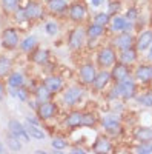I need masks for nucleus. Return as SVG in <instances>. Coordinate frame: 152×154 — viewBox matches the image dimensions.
Instances as JSON below:
<instances>
[{
    "label": "nucleus",
    "instance_id": "ea45409f",
    "mask_svg": "<svg viewBox=\"0 0 152 154\" xmlns=\"http://www.w3.org/2000/svg\"><path fill=\"white\" fill-rule=\"evenodd\" d=\"M45 31H46L48 35H52V37L57 35V34H58V23L54 22V20L46 22V23H45Z\"/></svg>",
    "mask_w": 152,
    "mask_h": 154
},
{
    "label": "nucleus",
    "instance_id": "8fccbe9b",
    "mask_svg": "<svg viewBox=\"0 0 152 154\" xmlns=\"http://www.w3.org/2000/svg\"><path fill=\"white\" fill-rule=\"evenodd\" d=\"M148 62H151V63H152V54H151V56H148Z\"/></svg>",
    "mask_w": 152,
    "mask_h": 154
},
{
    "label": "nucleus",
    "instance_id": "f03ea898",
    "mask_svg": "<svg viewBox=\"0 0 152 154\" xmlns=\"http://www.w3.org/2000/svg\"><path fill=\"white\" fill-rule=\"evenodd\" d=\"M118 60V51L112 45L101 46L97 51V66L100 69H111V66Z\"/></svg>",
    "mask_w": 152,
    "mask_h": 154
},
{
    "label": "nucleus",
    "instance_id": "ddd939ff",
    "mask_svg": "<svg viewBox=\"0 0 152 154\" xmlns=\"http://www.w3.org/2000/svg\"><path fill=\"white\" fill-rule=\"evenodd\" d=\"M106 34V26L98 23H88L86 25V40H88V46L94 48V43L97 40H100L101 37Z\"/></svg>",
    "mask_w": 152,
    "mask_h": 154
},
{
    "label": "nucleus",
    "instance_id": "2f4dec72",
    "mask_svg": "<svg viewBox=\"0 0 152 154\" xmlns=\"http://www.w3.org/2000/svg\"><path fill=\"white\" fill-rule=\"evenodd\" d=\"M137 103H140L145 108H152V89H148V91L143 93H138L135 96Z\"/></svg>",
    "mask_w": 152,
    "mask_h": 154
},
{
    "label": "nucleus",
    "instance_id": "79ce46f5",
    "mask_svg": "<svg viewBox=\"0 0 152 154\" xmlns=\"http://www.w3.org/2000/svg\"><path fill=\"white\" fill-rule=\"evenodd\" d=\"M105 97H106V100H109V102H114V100L120 99V91H118L117 83H114V85H112V88L105 94Z\"/></svg>",
    "mask_w": 152,
    "mask_h": 154
},
{
    "label": "nucleus",
    "instance_id": "20e7f679",
    "mask_svg": "<svg viewBox=\"0 0 152 154\" xmlns=\"http://www.w3.org/2000/svg\"><path fill=\"white\" fill-rule=\"evenodd\" d=\"M117 86H118L121 100H132L138 94V82L132 75L128 77V79H124V80H121V82H118Z\"/></svg>",
    "mask_w": 152,
    "mask_h": 154
},
{
    "label": "nucleus",
    "instance_id": "6ab92c4d",
    "mask_svg": "<svg viewBox=\"0 0 152 154\" xmlns=\"http://www.w3.org/2000/svg\"><path fill=\"white\" fill-rule=\"evenodd\" d=\"M43 83L48 86V89L51 93H54V94H57V93H60L61 89H63V85H65V80H63V77L61 75H58V74H48L45 79H43Z\"/></svg>",
    "mask_w": 152,
    "mask_h": 154
},
{
    "label": "nucleus",
    "instance_id": "473e14b6",
    "mask_svg": "<svg viewBox=\"0 0 152 154\" xmlns=\"http://www.w3.org/2000/svg\"><path fill=\"white\" fill-rule=\"evenodd\" d=\"M0 6L6 14H14L20 6V0H0Z\"/></svg>",
    "mask_w": 152,
    "mask_h": 154
},
{
    "label": "nucleus",
    "instance_id": "c85d7f7f",
    "mask_svg": "<svg viewBox=\"0 0 152 154\" xmlns=\"http://www.w3.org/2000/svg\"><path fill=\"white\" fill-rule=\"evenodd\" d=\"M124 25H126V17L124 16H120V14H115V16H112V19H111L109 31L112 34L121 32V31H124Z\"/></svg>",
    "mask_w": 152,
    "mask_h": 154
},
{
    "label": "nucleus",
    "instance_id": "864d4df0",
    "mask_svg": "<svg viewBox=\"0 0 152 154\" xmlns=\"http://www.w3.org/2000/svg\"><path fill=\"white\" fill-rule=\"evenodd\" d=\"M0 48H2V42H0Z\"/></svg>",
    "mask_w": 152,
    "mask_h": 154
},
{
    "label": "nucleus",
    "instance_id": "2eb2a0df",
    "mask_svg": "<svg viewBox=\"0 0 152 154\" xmlns=\"http://www.w3.org/2000/svg\"><path fill=\"white\" fill-rule=\"evenodd\" d=\"M152 45V26L151 28H145L142 29V32H138V35L135 37V49L138 53H145V51H149Z\"/></svg>",
    "mask_w": 152,
    "mask_h": 154
},
{
    "label": "nucleus",
    "instance_id": "423d86ee",
    "mask_svg": "<svg viewBox=\"0 0 152 154\" xmlns=\"http://www.w3.org/2000/svg\"><path fill=\"white\" fill-rule=\"evenodd\" d=\"M2 48L12 51V49H17L20 45V34L19 29L14 26H6L2 31Z\"/></svg>",
    "mask_w": 152,
    "mask_h": 154
},
{
    "label": "nucleus",
    "instance_id": "603ef678",
    "mask_svg": "<svg viewBox=\"0 0 152 154\" xmlns=\"http://www.w3.org/2000/svg\"><path fill=\"white\" fill-rule=\"evenodd\" d=\"M149 23H151V26H152V14H151V19H149Z\"/></svg>",
    "mask_w": 152,
    "mask_h": 154
},
{
    "label": "nucleus",
    "instance_id": "72a5a7b5",
    "mask_svg": "<svg viewBox=\"0 0 152 154\" xmlns=\"http://www.w3.org/2000/svg\"><path fill=\"white\" fill-rule=\"evenodd\" d=\"M98 123L97 114L92 111H83V128H94Z\"/></svg>",
    "mask_w": 152,
    "mask_h": 154
},
{
    "label": "nucleus",
    "instance_id": "5701e85b",
    "mask_svg": "<svg viewBox=\"0 0 152 154\" xmlns=\"http://www.w3.org/2000/svg\"><path fill=\"white\" fill-rule=\"evenodd\" d=\"M29 59H31L32 63H35V65L43 66V65H46V63L49 62V51H48L46 48L37 46L32 53L29 54Z\"/></svg>",
    "mask_w": 152,
    "mask_h": 154
},
{
    "label": "nucleus",
    "instance_id": "a878e982",
    "mask_svg": "<svg viewBox=\"0 0 152 154\" xmlns=\"http://www.w3.org/2000/svg\"><path fill=\"white\" fill-rule=\"evenodd\" d=\"M37 46H39V40H37L35 35H26L23 40H20V45H19L20 51L25 54H31Z\"/></svg>",
    "mask_w": 152,
    "mask_h": 154
},
{
    "label": "nucleus",
    "instance_id": "49530a36",
    "mask_svg": "<svg viewBox=\"0 0 152 154\" xmlns=\"http://www.w3.org/2000/svg\"><path fill=\"white\" fill-rule=\"evenodd\" d=\"M5 96H6V88H5L3 80L0 79V100H3V99H5Z\"/></svg>",
    "mask_w": 152,
    "mask_h": 154
},
{
    "label": "nucleus",
    "instance_id": "f3484780",
    "mask_svg": "<svg viewBox=\"0 0 152 154\" xmlns=\"http://www.w3.org/2000/svg\"><path fill=\"white\" fill-rule=\"evenodd\" d=\"M112 82L111 77V69H100L95 75V80L92 82V89L95 93H103L105 89L108 88V85Z\"/></svg>",
    "mask_w": 152,
    "mask_h": 154
},
{
    "label": "nucleus",
    "instance_id": "b1692460",
    "mask_svg": "<svg viewBox=\"0 0 152 154\" xmlns=\"http://www.w3.org/2000/svg\"><path fill=\"white\" fill-rule=\"evenodd\" d=\"M45 8L51 14H65V12H68L69 3L68 0H48Z\"/></svg>",
    "mask_w": 152,
    "mask_h": 154
},
{
    "label": "nucleus",
    "instance_id": "09e8293b",
    "mask_svg": "<svg viewBox=\"0 0 152 154\" xmlns=\"http://www.w3.org/2000/svg\"><path fill=\"white\" fill-rule=\"evenodd\" d=\"M2 152H5V145L0 142V154H2Z\"/></svg>",
    "mask_w": 152,
    "mask_h": 154
},
{
    "label": "nucleus",
    "instance_id": "39448f33",
    "mask_svg": "<svg viewBox=\"0 0 152 154\" xmlns=\"http://www.w3.org/2000/svg\"><path fill=\"white\" fill-rule=\"evenodd\" d=\"M86 43V28L77 25L68 34V46L72 51H80Z\"/></svg>",
    "mask_w": 152,
    "mask_h": 154
},
{
    "label": "nucleus",
    "instance_id": "9b49d317",
    "mask_svg": "<svg viewBox=\"0 0 152 154\" xmlns=\"http://www.w3.org/2000/svg\"><path fill=\"white\" fill-rule=\"evenodd\" d=\"M97 66L94 65L92 62H86L83 65H80L79 68V82L83 86H91L92 82L95 80V75H97Z\"/></svg>",
    "mask_w": 152,
    "mask_h": 154
},
{
    "label": "nucleus",
    "instance_id": "a18cd8bd",
    "mask_svg": "<svg viewBox=\"0 0 152 154\" xmlns=\"http://www.w3.org/2000/svg\"><path fill=\"white\" fill-rule=\"evenodd\" d=\"M86 151H88V149L83 148V146H80L79 143L75 145V146H71V152H74V154H77V152H79V154H85Z\"/></svg>",
    "mask_w": 152,
    "mask_h": 154
},
{
    "label": "nucleus",
    "instance_id": "4468645a",
    "mask_svg": "<svg viewBox=\"0 0 152 154\" xmlns=\"http://www.w3.org/2000/svg\"><path fill=\"white\" fill-rule=\"evenodd\" d=\"M132 75V68L129 65H124L121 62H115L114 65L111 66V77H112V82L114 83H118L124 79Z\"/></svg>",
    "mask_w": 152,
    "mask_h": 154
},
{
    "label": "nucleus",
    "instance_id": "7c9ffc66",
    "mask_svg": "<svg viewBox=\"0 0 152 154\" xmlns=\"http://www.w3.org/2000/svg\"><path fill=\"white\" fill-rule=\"evenodd\" d=\"M12 71V59L8 56H0V79H5Z\"/></svg>",
    "mask_w": 152,
    "mask_h": 154
},
{
    "label": "nucleus",
    "instance_id": "c756f323",
    "mask_svg": "<svg viewBox=\"0 0 152 154\" xmlns=\"http://www.w3.org/2000/svg\"><path fill=\"white\" fill-rule=\"evenodd\" d=\"M5 143L6 146L11 149V151H20L23 148V142L16 136V134H12L11 131L6 133V137H5Z\"/></svg>",
    "mask_w": 152,
    "mask_h": 154
},
{
    "label": "nucleus",
    "instance_id": "0eeeda50",
    "mask_svg": "<svg viewBox=\"0 0 152 154\" xmlns=\"http://www.w3.org/2000/svg\"><path fill=\"white\" fill-rule=\"evenodd\" d=\"M132 77L138 82V85H151L152 83V63L143 62L132 69Z\"/></svg>",
    "mask_w": 152,
    "mask_h": 154
},
{
    "label": "nucleus",
    "instance_id": "de8ad7c7",
    "mask_svg": "<svg viewBox=\"0 0 152 154\" xmlns=\"http://www.w3.org/2000/svg\"><path fill=\"white\" fill-rule=\"evenodd\" d=\"M92 8H100V6H103V3L106 2V0H89Z\"/></svg>",
    "mask_w": 152,
    "mask_h": 154
},
{
    "label": "nucleus",
    "instance_id": "f257e3e1",
    "mask_svg": "<svg viewBox=\"0 0 152 154\" xmlns=\"http://www.w3.org/2000/svg\"><path fill=\"white\" fill-rule=\"evenodd\" d=\"M100 125L103 126V130L106 133V136H109L111 139L114 137H118L121 133H123V123H121V119L118 112H111V114H105L98 119Z\"/></svg>",
    "mask_w": 152,
    "mask_h": 154
},
{
    "label": "nucleus",
    "instance_id": "e433bc0d",
    "mask_svg": "<svg viewBox=\"0 0 152 154\" xmlns=\"http://www.w3.org/2000/svg\"><path fill=\"white\" fill-rule=\"evenodd\" d=\"M31 96H32V93H31V89H29L26 85L16 88V99H19V100H22V102H28V99H29Z\"/></svg>",
    "mask_w": 152,
    "mask_h": 154
},
{
    "label": "nucleus",
    "instance_id": "9d476101",
    "mask_svg": "<svg viewBox=\"0 0 152 154\" xmlns=\"http://www.w3.org/2000/svg\"><path fill=\"white\" fill-rule=\"evenodd\" d=\"M22 6H23V11H25V16H26L28 23L42 20L43 16H45V8L42 6V3L37 2V0H28L26 5H22Z\"/></svg>",
    "mask_w": 152,
    "mask_h": 154
},
{
    "label": "nucleus",
    "instance_id": "4be33fe9",
    "mask_svg": "<svg viewBox=\"0 0 152 154\" xmlns=\"http://www.w3.org/2000/svg\"><path fill=\"white\" fill-rule=\"evenodd\" d=\"M132 139L135 142H152V126H135L132 130Z\"/></svg>",
    "mask_w": 152,
    "mask_h": 154
},
{
    "label": "nucleus",
    "instance_id": "cd10ccee",
    "mask_svg": "<svg viewBox=\"0 0 152 154\" xmlns=\"http://www.w3.org/2000/svg\"><path fill=\"white\" fill-rule=\"evenodd\" d=\"M25 128H26L31 139H34V140H45L46 139V133L43 131V128L40 125H32V123L26 122L25 123Z\"/></svg>",
    "mask_w": 152,
    "mask_h": 154
},
{
    "label": "nucleus",
    "instance_id": "412c9836",
    "mask_svg": "<svg viewBox=\"0 0 152 154\" xmlns=\"http://www.w3.org/2000/svg\"><path fill=\"white\" fill-rule=\"evenodd\" d=\"M118 62L124 63V65H129V66L135 65L138 62V51L135 49V46L118 51Z\"/></svg>",
    "mask_w": 152,
    "mask_h": 154
},
{
    "label": "nucleus",
    "instance_id": "a19ab883",
    "mask_svg": "<svg viewBox=\"0 0 152 154\" xmlns=\"http://www.w3.org/2000/svg\"><path fill=\"white\" fill-rule=\"evenodd\" d=\"M138 14H140V11H138L137 6H129L128 9L124 11V17L128 20H132V22H137L138 20Z\"/></svg>",
    "mask_w": 152,
    "mask_h": 154
},
{
    "label": "nucleus",
    "instance_id": "f704fd0d",
    "mask_svg": "<svg viewBox=\"0 0 152 154\" xmlns=\"http://www.w3.org/2000/svg\"><path fill=\"white\" fill-rule=\"evenodd\" d=\"M51 146H52V149L63 151L69 146V142L63 136H52V139H51Z\"/></svg>",
    "mask_w": 152,
    "mask_h": 154
},
{
    "label": "nucleus",
    "instance_id": "6e6552de",
    "mask_svg": "<svg viewBox=\"0 0 152 154\" xmlns=\"http://www.w3.org/2000/svg\"><path fill=\"white\" fill-rule=\"evenodd\" d=\"M68 17L71 22L74 23H83L88 17V6L82 2V0H74L72 3H69V8H68Z\"/></svg>",
    "mask_w": 152,
    "mask_h": 154
},
{
    "label": "nucleus",
    "instance_id": "dca6fc26",
    "mask_svg": "<svg viewBox=\"0 0 152 154\" xmlns=\"http://www.w3.org/2000/svg\"><path fill=\"white\" fill-rule=\"evenodd\" d=\"M8 131H11L12 134H16L23 143H29L31 142V136L28 134L26 128H25V123H22L17 119H11L8 122Z\"/></svg>",
    "mask_w": 152,
    "mask_h": 154
},
{
    "label": "nucleus",
    "instance_id": "37998d69",
    "mask_svg": "<svg viewBox=\"0 0 152 154\" xmlns=\"http://www.w3.org/2000/svg\"><path fill=\"white\" fill-rule=\"evenodd\" d=\"M39 105H40V102L37 100V99H35L34 96H31V97L28 99V106H29V108H31V109H32L34 112L37 111V108H39Z\"/></svg>",
    "mask_w": 152,
    "mask_h": 154
},
{
    "label": "nucleus",
    "instance_id": "7ed1b4c3",
    "mask_svg": "<svg viewBox=\"0 0 152 154\" xmlns=\"http://www.w3.org/2000/svg\"><path fill=\"white\" fill-rule=\"evenodd\" d=\"M85 96V86L82 83H77V85H71L68 86L66 89H63V93H61V102H63V105L65 106H75L79 103V102H82Z\"/></svg>",
    "mask_w": 152,
    "mask_h": 154
},
{
    "label": "nucleus",
    "instance_id": "f8f14e48",
    "mask_svg": "<svg viewBox=\"0 0 152 154\" xmlns=\"http://www.w3.org/2000/svg\"><path fill=\"white\" fill-rule=\"evenodd\" d=\"M35 114L39 116V119L42 122H49L55 119V116L58 114V105L55 103L54 100H48V102H43V103L39 105Z\"/></svg>",
    "mask_w": 152,
    "mask_h": 154
},
{
    "label": "nucleus",
    "instance_id": "aec40b11",
    "mask_svg": "<svg viewBox=\"0 0 152 154\" xmlns=\"http://www.w3.org/2000/svg\"><path fill=\"white\" fill-rule=\"evenodd\" d=\"M91 149L94 152H109V151H112L114 149V145H112L111 137L106 136V134L105 136H98L95 139V142L92 143Z\"/></svg>",
    "mask_w": 152,
    "mask_h": 154
},
{
    "label": "nucleus",
    "instance_id": "c9c22d12",
    "mask_svg": "<svg viewBox=\"0 0 152 154\" xmlns=\"http://www.w3.org/2000/svg\"><path fill=\"white\" fill-rule=\"evenodd\" d=\"M111 16L108 14V12H103V11H100V12H97V14L92 17V22L94 23H98V25H103V26H109V23H111Z\"/></svg>",
    "mask_w": 152,
    "mask_h": 154
},
{
    "label": "nucleus",
    "instance_id": "58836bf2",
    "mask_svg": "<svg viewBox=\"0 0 152 154\" xmlns=\"http://www.w3.org/2000/svg\"><path fill=\"white\" fill-rule=\"evenodd\" d=\"M135 152H138V154H152V142H137Z\"/></svg>",
    "mask_w": 152,
    "mask_h": 154
},
{
    "label": "nucleus",
    "instance_id": "393cba45",
    "mask_svg": "<svg viewBox=\"0 0 152 154\" xmlns=\"http://www.w3.org/2000/svg\"><path fill=\"white\" fill-rule=\"evenodd\" d=\"M32 96L40 102V103H43V102H48V100H52L54 99V93H51L49 89H48V86L42 82V83H39L37 85V88L34 89V93H32Z\"/></svg>",
    "mask_w": 152,
    "mask_h": 154
},
{
    "label": "nucleus",
    "instance_id": "bb28decb",
    "mask_svg": "<svg viewBox=\"0 0 152 154\" xmlns=\"http://www.w3.org/2000/svg\"><path fill=\"white\" fill-rule=\"evenodd\" d=\"M26 85V80H25V75L20 71H11L9 75L6 77V86L8 88H19Z\"/></svg>",
    "mask_w": 152,
    "mask_h": 154
},
{
    "label": "nucleus",
    "instance_id": "4c0bfd02",
    "mask_svg": "<svg viewBox=\"0 0 152 154\" xmlns=\"http://www.w3.org/2000/svg\"><path fill=\"white\" fill-rule=\"evenodd\" d=\"M120 11H121V2L120 0H111L109 5H108V14L112 17V16H115V14H120Z\"/></svg>",
    "mask_w": 152,
    "mask_h": 154
},
{
    "label": "nucleus",
    "instance_id": "1a4fd4ad",
    "mask_svg": "<svg viewBox=\"0 0 152 154\" xmlns=\"http://www.w3.org/2000/svg\"><path fill=\"white\" fill-rule=\"evenodd\" d=\"M111 45L115 48L117 51H123V49L132 48L135 45V35H134V32H126V31L117 32V34L112 35Z\"/></svg>",
    "mask_w": 152,
    "mask_h": 154
},
{
    "label": "nucleus",
    "instance_id": "3c124183",
    "mask_svg": "<svg viewBox=\"0 0 152 154\" xmlns=\"http://www.w3.org/2000/svg\"><path fill=\"white\" fill-rule=\"evenodd\" d=\"M151 54H152V45H151V48H149V54H148V56H151Z\"/></svg>",
    "mask_w": 152,
    "mask_h": 154
},
{
    "label": "nucleus",
    "instance_id": "a211bd4d",
    "mask_svg": "<svg viewBox=\"0 0 152 154\" xmlns=\"http://www.w3.org/2000/svg\"><path fill=\"white\" fill-rule=\"evenodd\" d=\"M63 125L68 130H77V128H83V111L74 109L68 112L63 119Z\"/></svg>",
    "mask_w": 152,
    "mask_h": 154
},
{
    "label": "nucleus",
    "instance_id": "c03bdc74",
    "mask_svg": "<svg viewBox=\"0 0 152 154\" xmlns=\"http://www.w3.org/2000/svg\"><path fill=\"white\" fill-rule=\"evenodd\" d=\"M26 122H29V123H32V125H40L42 126V120L39 119V116H37V114H28L26 116Z\"/></svg>",
    "mask_w": 152,
    "mask_h": 154
}]
</instances>
